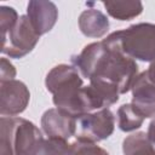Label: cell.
Returning a JSON list of instances; mask_svg holds the SVG:
<instances>
[{"label":"cell","instance_id":"1","mask_svg":"<svg viewBox=\"0 0 155 155\" xmlns=\"http://www.w3.org/2000/svg\"><path fill=\"white\" fill-rule=\"evenodd\" d=\"M71 63L82 78L108 81L119 88L120 94L131 90L138 73L136 61L124 53L109 35L102 41L86 45L79 54L71 57Z\"/></svg>","mask_w":155,"mask_h":155},{"label":"cell","instance_id":"2","mask_svg":"<svg viewBox=\"0 0 155 155\" xmlns=\"http://www.w3.org/2000/svg\"><path fill=\"white\" fill-rule=\"evenodd\" d=\"M45 86L53 96L54 107L74 119L102 109L91 87L84 86L82 76L74 65L53 67L46 75Z\"/></svg>","mask_w":155,"mask_h":155},{"label":"cell","instance_id":"3","mask_svg":"<svg viewBox=\"0 0 155 155\" xmlns=\"http://www.w3.org/2000/svg\"><path fill=\"white\" fill-rule=\"evenodd\" d=\"M109 36L132 59L149 63L155 61V24H132L128 28L109 34Z\"/></svg>","mask_w":155,"mask_h":155},{"label":"cell","instance_id":"4","mask_svg":"<svg viewBox=\"0 0 155 155\" xmlns=\"http://www.w3.org/2000/svg\"><path fill=\"white\" fill-rule=\"evenodd\" d=\"M40 35L31 25L27 15L19 16L16 25L1 36V52L10 58H22L34 50Z\"/></svg>","mask_w":155,"mask_h":155},{"label":"cell","instance_id":"5","mask_svg":"<svg viewBox=\"0 0 155 155\" xmlns=\"http://www.w3.org/2000/svg\"><path fill=\"white\" fill-rule=\"evenodd\" d=\"M115 127V116L109 108H103L76 119V139L101 142L109 138Z\"/></svg>","mask_w":155,"mask_h":155},{"label":"cell","instance_id":"6","mask_svg":"<svg viewBox=\"0 0 155 155\" xmlns=\"http://www.w3.org/2000/svg\"><path fill=\"white\" fill-rule=\"evenodd\" d=\"M30 99L27 85L19 80L0 82V114L1 116H16L25 110Z\"/></svg>","mask_w":155,"mask_h":155},{"label":"cell","instance_id":"7","mask_svg":"<svg viewBox=\"0 0 155 155\" xmlns=\"http://www.w3.org/2000/svg\"><path fill=\"white\" fill-rule=\"evenodd\" d=\"M132 105L145 117H155V81H153L147 71H142L136 76L131 86Z\"/></svg>","mask_w":155,"mask_h":155},{"label":"cell","instance_id":"8","mask_svg":"<svg viewBox=\"0 0 155 155\" xmlns=\"http://www.w3.org/2000/svg\"><path fill=\"white\" fill-rule=\"evenodd\" d=\"M41 128L47 138L67 140L75 136L76 119L62 113L57 108L47 109L41 116Z\"/></svg>","mask_w":155,"mask_h":155},{"label":"cell","instance_id":"9","mask_svg":"<svg viewBox=\"0 0 155 155\" xmlns=\"http://www.w3.org/2000/svg\"><path fill=\"white\" fill-rule=\"evenodd\" d=\"M27 16L36 33L41 36L54 27L58 19V10L52 1L31 0L27 5Z\"/></svg>","mask_w":155,"mask_h":155},{"label":"cell","instance_id":"10","mask_svg":"<svg viewBox=\"0 0 155 155\" xmlns=\"http://www.w3.org/2000/svg\"><path fill=\"white\" fill-rule=\"evenodd\" d=\"M78 23L80 31L87 38H102L109 30V21L107 16L97 8H87L82 11Z\"/></svg>","mask_w":155,"mask_h":155},{"label":"cell","instance_id":"11","mask_svg":"<svg viewBox=\"0 0 155 155\" xmlns=\"http://www.w3.org/2000/svg\"><path fill=\"white\" fill-rule=\"evenodd\" d=\"M108 15L119 21H130L143 12V4L138 0L124 1H103Z\"/></svg>","mask_w":155,"mask_h":155},{"label":"cell","instance_id":"12","mask_svg":"<svg viewBox=\"0 0 155 155\" xmlns=\"http://www.w3.org/2000/svg\"><path fill=\"white\" fill-rule=\"evenodd\" d=\"M122 151L125 155H155V147L145 132H136L124 139Z\"/></svg>","mask_w":155,"mask_h":155},{"label":"cell","instance_id":"13","mask_svg":"<svg viewBox=\"0 0 155 155\" xmlns=\"http://www.w3.org/2000/svg\"><path fill=\"white\" fill-rule=\"evenodd\" d=\"M144 116L132 105V103L122 104L117 109V125L124 132H132L138 130L143 122Z\"/></svg>","mask_w":155,"mask_h":155},{"label":"cell","instance_id":"14","mask_svg":"<svg viewBox=\"0 0 155 155\" xmlns=\"http://www.w3.org/2000/svg\"><path fill=\"white\" fill-rule=\"evenodd\" d=\"M70 144L63 139L41 138L27 155H69Z\"/></svg>","mask_w":155,"mask_h":155},{"label":"cell","instance_id":"15","mask_svg":"<svg viewBox=\"0 0 155 155\" xmlns=\"http://www.w3.org/2000/svg\"><path fill=\"white\" fill-rule=\"evenodd\" d=\"M69 155H109V153L93 142L76 139L70 144Z\"/></svg>","mask_w":155,"mask_h":155},{"label":"cell","instance_id":"16","mask_svg":"<svg viewBox=\"0 0 155 155\" xmlns=\"http://www.w3.org/2000/svg\"><path fill=\"white\" fill-rule=\"evenodd\" d=\"M19 16L17 11L11 6H0V29H1V36L7 34L17 23Z\"/></svg>","mask_w":155,"mask_h":155},{"label":"cell","instance_id":"17","mask_svg":"<svg viewBox=\"0 0 155 155\" xmlns=\"http://www.w3.org/2000/svg\"><path fill=\"white\" fill-rule=\"evenodd\" d=\"M16 74H17V71H16V68L13 67V64L7 58L2 57L0 61V82L15 80Z\"/></svg>","mask_w":155,"mask_h":155},{"label":"cell","instance_id":"18","mask_svg":"<svg viewBox=\"0 0 155 155\" xmlns=\"http://www.w3.org/2000/svg\"><path fill=\"white\" fill-rule=\"evenodd\" d=\"M147 137L150 140V143L155 147V119L149 124L148 126V132H147Z\"/></svg>","mask_w":155,"mask_h":155},{"label":"cell","instance_id":"19","mask_svg":"<svg viewBox=\"0 0 155 155\" xmlns=\"http://www.w3.org/2000/svg\"><path fill=\"white\" fill-rule=\"evenodd\" d=\"M145 71H147L148 76H149V78H150L153 81H155V61L150 63V65H149L148 70H145Z\"/></svg>","mask_w":155,"mask_h":155}]
</instances>
